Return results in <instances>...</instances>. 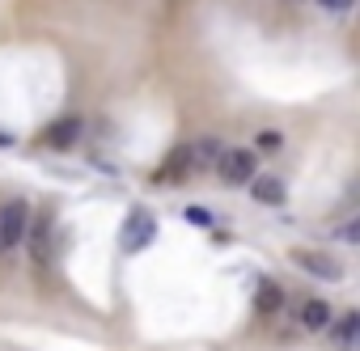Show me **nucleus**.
Instances as JSON below:
<instances>
[{"label":"nucleus","instance_id":"1","mask_svg":"<svg viewBox=\"0 0 360 351\" xmlns=\"http://www.w3.org/2000/svg\"><path fill=\"white\" fill-rule=\"evenodd\" d=\"M26 229H30V204L9 199L0 208V250H18L26 241Z\"/></svg>","mask_w":360,"mask_h":351},{"label":"nucleus","instance_id":"2","mask_svg":"<svg viewBox=\"0 0 360 351\" xmlns=\"http://www.w3.org/2000/svg\"><path fill=\"white\" fill-rule=\"evenodd\" d=\"M217 169H221V178L229 187H246L255 173H259V157L250 148H225V157L217 161Z\"/></svg>","mask_w":360,"mask_h":351},{"label":"nucleus","instance_id":"3","mask_svg":"<svg viewBox=\"0 0 360 351\" xmlns=\"http://www.w3.org/2000/svg\"><path fill=\"white\" fill-rule=\"evenodd\" d=\"M51 241H56V220L51 212H30V229H26V246L34 263H51Z\"/></svg>","mask_w":360,"mask_h":351},{"label":"nucleus","instance_id":"4","mask_svg":"<svg viewBox=\"0 0 360 351\" xmlns=\"http://www.w3.org/2000/svg\"><path fill=\"white\" fill-rule=\"evenodd\" d=\"M153 237H157V216L144 212V208H131V216H127V225H123V250L136 254V250H144Z\"/></svg>","mask_w":360,"mask_h":351},{"label":"nucleus","instance_id":"5","mask_svg":"<svg viewBox=\"0 0 360 351\" xmlns=\"http://www.w3.org/2000/svg\"><path fill=\"white\" fill-rule=\"evenodd\" d=\"M246 187H250V195H255L259 204H267V208H280V204H284V183L276 178V173H255Z\"/></svg>","mask_w":360,"mask_h":351},{"label":"nucleus","instance_id":"6","mask_svg":"<svg viewBox=\"0 0 360 351\" xmlns=\"http://www.w3.org/2000/svg\"><path fill=\"white\" fill-rule=\"evenodd\" d=\"M309 275H322V279H343V267L335 263V258H326V254H318V250H297L292 254Z\"/></svg>","mask_w":360,"mask_h":351},{"label":"nucleus","instance_id":"7","mask_svg":"<svg viewBox=\"0 0 360 351\" xmlns=\"http://www.w3.org/2000/svg\"><path fill=\"white\" fill-rule=\"evenodd\" d=\"M187 157H191V165H195V169H204V165H217V161L225 157V144H221V140H212V135H204V140H195V144H191V152H187Z\"/></svg>","mask_w":360,"mask_h":351},{"label":"nucleus","instance_id":"8","mask_svg":"<svg viewBox=\"0 0 360 351\" xmlns=\"http://www.w3.org/2000/svg\"><path fill=\"white\" fill-rule=\"evenodd\" d=\"M301 326H305V330H330V305H326V300H305Z\"/></svg>","mask_w":360,"mask_h":351},{"label":"nucleus","instance_id":"9","mask_svg":"<svg viewBox=\"0 0 360 351\" xmlns=\"http://www.w3.org/2000/svg\"><path fill=\"white\" fill-rule=\"evenodd\" d=\"M81 119H60L51 131H47V144H56V148H68V144H77V135H81Z\"/></svg>","mask_w":360,"mask_h":351},{"label":"nucleus","instance_id":"10","mask_svg":"<svg viewBox=\"0 0 360 351\" xmlns=\"http://www.w3.org/2000/svg\"><path fill=\"white\" fill-rule=\"evenodd\" d=\"M255 305H259L263 313H271V309H280V288H276L271 279H263V284H259V292H255Z\"/></svg>","mask_w":360,"mask_h":351},{"label":"nucleus","instance_id":"11","mask_svg":"<svg viewBox=\"0 0 360 351\" xmlns=\"http://www.w3.org/2000/svg\"><path fill=\"white\" fill-rule=\"evenodd\" d=\"M356 326H360V317H356V313H343V317L335 322V338H339V343H352V338H356Z\"/></svg>","mask_w":360,"mask_h":351},{"label":"nucleus","instance_id":"12","mask_svg":"<svg viewBox=\"0 0 360 351\" xmlns=\"http://www.w3.org/2000/svg\"><path fill=\"white\" fill-rule=\"evenodd\" d=\"M318 5H322V9H335V13H347L356 0H318Z\"/></svg>","mask_w":360,"mask_h":351},{"label":"nucleus","instance_id":"13","mask_svg":"<svg viewBox=\"0 0 360 351\" xmlns=\"http://www.w3.org/2000/svg\"><path fill=\"white\" fill-rule=\"evenodd\" d=\"M187 220H195V225H212V216H208L204 208H187Z\"/></svg>","mask_w":360,"mask_h":351},{"label":"nucleus","instance_id":"14","mask_svg":"<svg viewBox=\"0 0 360 351\" xmlns=\"http://www.w3.org/2000/svg\"><path fill=\"white\" fill-rule=\"evenodd\" d=\"M356 237H360V225H356V220H347V225H343V241H356Z\"/></svg>","mask_w":360,"mask_h":351}]
</instances>
